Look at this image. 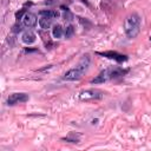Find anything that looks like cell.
<instances>
[{
  "label": "cell",
  "mask_w": 151,
  "mask_h": 151,
  "mask_svg": "<svg viewBox=\"0 0 151 151\" xmlns=\"http://www.w3.org/2000/svg\"><path fill=\"white\" fill-rule=\"evenodd\" d=\"M73 33H74V29H73V27H72V26L66 27V29L64 31V34H65V37H66V38H70Z\"/></svg>",
  "instance_id": "7c38bea8"
},
{
  "label": "cell",
  "mask_w": 151,
  "mask_h": 151,
  "mask_svg": "<svg viewBox=\"0 0 151 151\" xmlns=\"http://www.w3.org/2000/svg\"><path fill=\"white\" fill-rule=\"evenodd\" d=\"M64 18H65V20H68L70 21V20H72V14L68 11H66V13L64 14Z\"/></svg>",
  "instance_id": "5bb4252c"
},
{
  "label": "cell",
  "mask_w": 151,
  "mask_h": 151,
  "mask_svg": "<svg viewBox=\"0 0 151 151\" xmlns=\"http://www.w3.org/2000/svg\"><path fill=\"white\" fill-rule=\"evenodd\" d=\"M52 20H53V18H51V17L41 15V18L39 19V25H40L41 28L47 29V28H50V26L52 25Z\"/></svg>",
  "instance_id": "ba28073f"
},
{
  "label": "cell",
  "mask_w": 151,
  "mask_h": 151,
  "mask_svg": "<svg viewBox=\"0 0 151 151\" xmlns=\"http://www.w3.org/2000/svg\"><path fill=\"white\" fill-rule=\"evenodd\" d=\"M88 65H90V59H88L87 55L86 57L84 55V58L79 61V64L76 67L68 70L64 74V79L65 80H78V79H80L83 77V74L87 71Z\"/></svg>",
  "instance_id": "7a4b0ae2"
},
{
  "label": "cell",
  "mask_w": 151,
  "mask_h": 151,
  "mask_svg": "<svg viewBox=\"0 0 151 151\" xmlns=\"http://www.w3.org/2000/svg\"><path fill=\"white\" fill-rule=\"evenodd\" d=\"M40 15H46V17H51V18H58L59 13L57 11H41Z\"/></svg>",
  "instance_id": "8fae6325"
},
{
  "label": "cell",
  "mask_w": 151,
  "mask_h": 151,
  "mask_svg": "<svg viewBox=\"0 0 151 151\" xmlns=\"http://www.w3.org/2000/svg\"><path fill=\"white\" fill-rule=\"evenodd\" d=\"M124 31L129 39H133L139 34L140 31V17L137 13L130 14L124 22Z\"/></svg>",
  "instance_id": "6da1fadb"
},
{
  "label": "cell",
  "mask_w": 151,
  "mask_h": 151,
  "mask_svg": "<svg viewBox=\"0 0 151 151\" xmlns=\"http://www.w3.org/2000/svg\"><path fill=\"white\" fill-rule=\"evenodd\" d=\"M28 94L26 93H12L8 99H7V104L8 105H15L19 103H25L28 100Z\"/></svg>",
  "instance_id": "5b68a950"
},
{
  "label": "cell",
  "mask_w": 151,
  "mask_h": 151,
  "mask_svg": "<svg viewBox=\"0 0 151 151\" xmlns=\"http://www.w3.org/2000/svg\"><path fill=\"white\" fill-rule=\"evenodd\" d=\"M24 25L26 27H34L37 25V15L33 13H26L24 15Z\"/></svg>",
  "instance_id": "52a82bcc"
},
{
  "label": "cell",
  "mask_w": 151,
  "mask_h": 151,
  "mask_svg": "<svg viewBox=\"0 0 151 151\" xmlns=\"http://www.w3.org/2000/svg\"><path fill=\"white\" fill-rule=\"evenodd\" d=\"M126 72H127L126 70H120V68H107V70H104L103 72H100L94 79L91 80V83L92 84H101V83H105L110 79L122 77Z\"/></svg>",
  "instance_id": "3957f363"
},
{
  "label": "cell",
  "mask_w": 151,
  "mask_h": 151,
  "mask_svg": "<svg viewBox=\"0 0 151 151\" xmlns=\"http://www.w3.org/2000/svg\"><path fill=\"white\" fill-rule=\"evenodd\" d=\"M52 34H53V37H54V38H57V39L61 38V35L64 34V29H63V27H61L60 25H55V26H54V28H53Z\"/></svg>",
  "instance_id": "30bf717a"
},
{
  "label": "cell",
  "mask_w": 151,
  "mask_h": 151,
  "mask_svg": "<svg viewBox=\"0 0 151 151\" xmlns=\"http://www.w3.org/2000/svg\"><path fill=\"white\" fill-rule=\"evenodd\" d=\"M22 41L26 44V45H31L35 41V34L31 31H27L22 34Z\"/></svg>",
  "instance_id": "9c48e42d"
},
{
  "label": "cell",
  "mask_w": 151,
  "mask_h": 151,
  "mask_svg": "<svg viewBox=\"0 0 151 151\" xmlns=\"http://www.w3.org/2000/svg\"><path fill=\"white\" fill-rule=\"evenodd\" d=\"M150 40H151V37H150Z\"/></svg>",
  "instance_id": "2e32d148"
},
{
  "label": "cell",
  "mask_w": 151,
  "mask_h": 151,
  "mask_svg": "<svg viewBox=\"0 0 151 151\" xmlns=\"http://www.w3.org/2000/svg\"><path fill=\"white\" fill-rule=\"evenodd\" d=\"M26 14V12H25V9H20L19 12H17L15 13V19L17 20H20V19H24L22 18V15H25Z\"/></svg>",
  "instance_id": "4fadbf2b"
},
{
  "label": "cell",
  "mask_w": 151,
  "mask_h": 151,
  "mask_svg": "<svg viewBox=\"0 0 151 151\" xmlns=\"http://www.w3.org/2000/svg\"><path fill=\"white\" fill-rule=\"evenodd\" d=\"M21 31V26L19 25H15V26H13V32H20Z\"/></svg>",
  "instance_id": "9a60e30c"
},
{
  "label": "cell",
  "mask_w": 151,
  "mask_h": 151,
  "mask_svg": "<svg viewBox=\"0 0 151 151\" xmlns=\"http://www.w3.org/2000/svg\"><path fill=\"white\" fill-rule=\"evenodd\" d=\"M98 54H100V55H103V57H106V58H110V59H114V60L118 61V63H123V61H126V60H127V57H126V55H123V54H120V53L112 52V51L98 52Z\"/></svg>",
  "instance_id": "8992f818"
},
{
  "label": "cell",
  "mask_w": 151,
  "mask_h": 151,
  "mask_svg": "<svg viewBox=\"0 0 151 151\" xmlns=\"http://www.w3.org/2000/svg\"><path fill=\"white\" fill-rule=\"evenodd\" d=\"M104 97V93L99 90L96 88H91V90H85L83 92H80L79 98L81 100H92V99H101Z\"/></svg>",
  "instance_id": "277c9868"
}]
</instances>
